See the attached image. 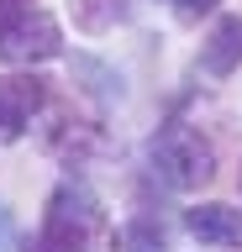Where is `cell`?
<instances>
[{
	"label": "cell",
	"instance_id": "cell-1",
	"mask_svg": "<svg viewBox=\"0 0 242 252\" xmlns=\"http://www.w3.org/2000/svg\"><path fill=\"white\" fill-rule=\"evenodd\" d=\"M147 158H153V173H158L169 189L179 194H195V189H206L216 179V153H210V142L184 121H169L158 137L147 142Z\"/></svg>",
	"mask_w": 242,
	"mask_h": 252
},
{
	"label": "cell",
	"instance_id": "cell-2",
	"mask_svg": "<svg viewBox=\"0 0 242 252\" xmlns=\"http://www.w3.org/2000/svg\"><path fill=\"white\" fill-rule=\"evenodd\" d=\"M100 231V205L84 184H58L42 216V231L27 236V252H84Z\"/></svg>",
	"mask_w": 242,
	"mask_h": 252
},
{
	"label": "cell",
	"instance_id": "cell-3",
	"mask_svg": "<svg viewBox=\"0 0 242 252\" xmlns=\"http://www.w3.org/2000/svg\"><path fill=\"white\" fill-rule=\"evenodd\" d=\"M48 100V84L37 74H0V142H16Z\"/></svg>",
	"mask_w": 242,
	"mask_h": 252
},
{
	"label": "cell",
	"instance_id": "cell-4",
	"mask_svg": "<svg viewBox=\"0 0 242 252\" xmlns=\"http://www.w3.org/2000/svg\"><path fill=\"white\" fill-rule=\"evenodd\" d=\"M64 53V32L48 11H32L11 37H0V58L5 63H48Z\"/></svg>",
	"mask_w": 242,
	"mask_h": 252
},
{
	"label": "cell",
	"instance_id": "cell-5",
	"mask_svg": "<svg viewBox=\"0 0 242 252\" xmlns=\"http://www.w3.org/2000/svg\"><path fill=\"white\" fill-rule=\"evenodd\" d=\"M184 231L206 247H242V210L232 205H195L184 210Z\"/></svg>",
	"mask_w": 242,
	"mask_h": 252
},
{
	"label": "cell",
	"instance_id": "cell-6",
	"mask_svg": "<svg viewBox=\"0 0 242 252\" xmlns=\"http://www.w3.org/2000/svg\"><path fill=\"white\" fill-rule=\"evenodd\" d=\"M200 68L210 79H226L232 68H242V16H221L210 27L206 47H200Z\"/></svg>",
	"mask_w": 242,
	"mask_h": 252
},
{
	"label": "cell",
	"instance_id": "cell-7",
	"mask_svg": "<svg viewBox=\"0 0 242 252\" xmlns=\"http://www.w3.org/2000/svg\"><path fill=\"white\" fill-rule=\"evenodd\" d=\"M132 0H74V27L79 32H111L116 21H132Z\"/></svg>",
	"mask_w": 242,
	"mask_h": 252
},
{
	"label": "cell",
	"instance_id": "cell-8",
	"mask_svg": "<svg viewBox=\"0 0 242 252\" xmlns=\"http://www.w3.org/2000/svg\"><path fill=\"white\" fill-rule=\"evenodd\" d=\"M111 247L116 252H169V242H163V231L147 216H137V220H127V226L111 236Z\"/></svg>",
	"mask_w": 242,
	"mask_h": 252
},
{
	"label": "cell",
	"instance_id": "cell-9",
	"mask_svg": "<svg viewBox=\"0 0 242 252\" xmlns=\"http://www.w3.org/2000/svg\"><path fill=\"white\" fill-rule=\"evenodd\" d=\"M27 16H32V0H0V37H11Z\"/></svg>",
	"mask_w": 242,
	"mask_h": 252
},
{
	"label": "cell",
	"instance_id": "cell-10",
	"mask_svg": "<svg viewBox=\"0 0 242 252\" xmlns=\"http://www.w3.org/2000/svg\"><path fill=\"white\" fill-rule=\"evenodd\" d=\"M174 11L184 16V21H200V16L216 11V0H174Z\"/></svg>",
	"mask_w": 242,
	"mask_h": 252
},
{
	"label": "cell",
	"instance_id": "cell-11",
	"mask_svg": "<svg viewBox=\"0 0 242 252\" xmlns=\"http://www.w3.org/2000/svg\"><path fill=\"white\" fill-rule=\"evenodd\" d=\"M0 252H5V210H0Z\"/></svg>",
	"mask_w": 242,
	"mask_h": 252
}]
</instances>
